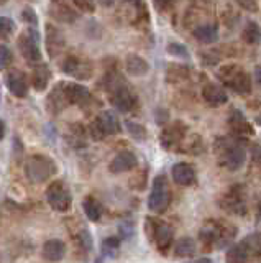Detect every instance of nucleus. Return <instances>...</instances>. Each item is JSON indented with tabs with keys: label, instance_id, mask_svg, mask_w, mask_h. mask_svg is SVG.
Listing matches in <instances>:
<instances>
[{
	"label": "nucleus",
	"instance_id": "nucleus-1",
	"mask_svg": "<svg viewBox=\"0 0 261 263\" xmlns=\"http://www.w3.org/2000/svg\"><path fill=\"white\" fill-rule=\"evenodd\" d=\"M159 142L166 152L197 155L204 150L202 138L197 134H194V132H189V128L181 122H174L163 128Z\"/></svg>",
	"mask_w": 261,
	"mask_h": 263
},
{
	"label": "nucleus",
	"instance_id": "nucleus-2",
	"mask_svg": "<svg viewBox=\"0 0 261 263\" xmlns=\"http://www.w3.org/2000/svg\"><path fill=\"white\" fill-rule=\"evenodd\" d=\"M236 235V229L224 220H207L200 227L199 240L206 250L210 249H224L225 245L230 243Z\"/></svg>",
	"mask_w": 261,
	"mask_h": 263
},
{
	"label": "nucleus",
	"instance_id": "nucleus-3",
	"mask_svg": "<svg viewBox=\"0 0 261 263\" xmlns=\"http://www.w3.org/2000/svg\"><path fill=\"white\" fill-rule=\"evenodd\" d=\"M215 155L224 168L236 171L247 161V148L240 138L220 137L215 142Z\"/></svg>",
	"mask_w": 261,
	"mask_h": 263
},
{
	"label": "nucleus",
	"instance_id": "nucleus-4",
	"mask_svg": "<svg viewBox=\"0 0 261 263\" xmlns=\"http://www.w3.org/2000/svg\"><path fill=\"white\" fill-rule=\"evenodd\" d=\"M58 173V164L51 156L43 153L30 155L25 161V175L33 184H43Z\"/></svg>",
	"mask_w": 261,
	"mask_h": 263
},
{
	"label": "nucleus",
	"instance_id": "nucleus-5",
	"mask_svg": "<svg viewBox=\"0 0 261 263\" xmlns=\"http://www.w3.org/2000/svg\"><path fill=\"white\" fill-rule=\"evenodd\" d=\"M217 78L222 81V84L227 89L233 90L236 94L247 96L251 92V87H253L251 76L238 64L222 66V68L217 71Z\"/></svg>",
	"mask_w": 261,
	"mask_h": 263
},
{
	"label": "nucleus",
	"instance_id": "nucleus-6",
	"mask_svg": "<svg viewBox=\"0 0 261 263\" xmlns=\"http://www.w3.org/2000/svg\"><path fill=\"white\" fill-rule=\"evenodd\" d=\"M145 234L148 240L156 247L161 253H168L173 249L174 234L166 222H163L156 217H146L145 219Z\"/></svg>",
	"mask_w": 261,
	"mask_h": 263
},
{
	"label": "nucleus",
	"instance_id": "nucleus-7",
	"mask_svg": "<svg viewBox=\"0 0 261 263\" xmlns=\"http://www.w3.org/2000/svg\"><path fill=\"white\" fill-rule=\"evenodd\" d=\"M218 205L222 211L235 216H245L248 211V196L243 184H233L220 196Z\"/></svg>",
	"mask_w": 261,
	"mask_h": 263
},
{
	"label": "nucleus",
	"instance_id": "nucleus-8",
	"mask_svg": "<svg viewBox=\"0 0 261 263\" xmlns=\"http://www.w3.org/2000/svg\"><path fill=\"white\" fill-rule=\"evenodd\" d=\"M107 94L110 104L122 114L138 110V107H140V99H138L135 90L127 84V81L120 82L117 87L109 90Z\"/></svg>",
	"mask_w": 261,
	"mask_h": 263
},
{
	"label": "nucleus",
	"instance_id": "nucleus-9",
	"mask_svg": "<svg viewBox=\"0 0 261 263\" xmlns=\"http://www.w3.org/2000/svg\"><path fill=\"white\" fill-rule=\"evenodd\" d=\"M171 204V189L166 175H158L153 179V186L148 196V209L154 214H163Z\"/></svg>",
	"mask_w": 261,
	"mask_h": 263
},
{
	"label": "nucleus",
	"instance_id": "nucleus-10",
	"mask_svg": "<svg viewBox=\"0 0 261 263\" xmlns=\"http://www.w3.org/2000/svg\"><path fill=\"white\" fill-rule=\"evenodd\" d=\"M46 202L50 204V208L54 209L56 212H68L72 205V194L66 183L61 179H56L45 191Z\"/></svg>",
	"mask_w": 261,
	"mask_h": 263
},
{
	"label": "nucleus",
	"instance_id": "nucleus-11",
	"mask_svg": "<svg viewBox=\"0 0 261 263\" xmlns=\"http://www.w3.org/2000/svg\"><path fill=\"white\" fill-rule=\"evenodd\" d=\"M61 71L72 79L87 81L94 76V64L84 56L69 54L64 58V61L61 64Z\"/></svg>",
	"mask_w": 261,
	"mask_h": 263
},
{
	"label": "nucleus",
	"instance_id": "nucleus-12",
	"mask_svg": "<svg viewBox=\"0 0 261 263\" xmlns=\"http://www.w3.org/2000/svg\"><path fill=\"white\" fill-rule=\"evenodd\" d=\"M18 49L22 56L28 63H39L42 61V49H39V33L36 27H28L27 31H23L18 36Z\"/></svg>",
	"mask_w": 261,
	"mask_h": 263
},
{
	"label": "nucleus",
	"instance_id": "nucleus-13",
	"mask_svg": "<svg viewBox=\"0 0 261 263\" xmlns=\"http://www.w3.org/2000/svg\"><path fill=\"white\" fill-rule=\"evenodd\" d=\"M69 104L71 102H69L68 94H66V82H58L46 97L48 112L53 114V115H58L66 109Z\"/></svg>",
	"mask_w": 261,
	"mask_h": 263
},
{
	"label": "nucleus",
	"instance_id": "nucleus-14",
	"mask_svg": "<svg viewBox=\"0 0 261 263\" xmlns=\"http://www.w3.org/2000/svg\"><path fill=\"white\" fill-rule=\"evenodd\" d=\"M48 10L54 20L61 23H74L79 18L77 10L71 4H68V0H50Z\"/></svg>",
	"mask_w": 261,
	"mask_h": 263
},
{
	"label": "nucleus",
	"instance_id": "nucleus-15",
	"mask_svg": "<svg viewBox=\"0 0 261 263\" xmlns=\"http://www.w3.org/2000/svg\"><path fill=\"white\" fill-rule=\"evenodd\" d=\"M5 84L15 97H18V99L27 97L30 81H28V76L23 71H20V69L9 71L5 76Z\"/></svg>",
	"mask_w": 261,
	"mask_h": 263
},
{
	"label": "nucleus",
	"instance_id": "nucleus-16",
	"mask_svg": "<svg viewBox=\"0 0 261 263\" xmlns=\"http://www.w3.org/2000/svg\"><path fill=\"white\" fill-rule=\"evenodd\" d=\"M45 38H46V49L53 58L59 56L64 51V48H66V36H64V33L51 23H46Z\"/></svg>",
	"mask_w": 261,
	"mask_h": 263
},
{
	"label": "nucleus",
	"instance_id": "nucleus-17",
	"mask_svg": "<svg viewBox=\"0 0 261 263\" xmlns=\"http://www.w3.org/2000/svg\"><path fill=\"white\" fill-rule=\"evenodd\" d=\"M171 176H173V181L177 186H194L197 183V175H195V170L191 163H176L173 170H171Z\"/></svg>",
	"mask_w": 261,
	"mask_h": 263
},
{
	"label": "nucleus",
	"instance_id": "nucleus-18",
	"mask_svg": "<svg viewBox=\"0 0 261 263\" xmlns=\"http://www.w3.org/2000/svg\"><path fill=\"white\" fill-rule=\"evenodd\" d=\"M138 166V158L133 152L130 150H122L113 156V160L109 164V170L113 175H120V173H127L132 171Z\"/></svg>",
	"mask_w": 261,
	"mask_h": 263
},
{
	"label": "nucleus",
	"instance_id": "nucleus-19",
	"mask_svg": "<svg viewBox=\"0 0 261 263\" xmlns=\"http://www.w3.org/2000/svg\"><path fill=\"white\" fill-rule=\"evenodd\" d=\"M228 128L236 137H248L255 134V128H253L250 120L238 109H233L228 115Z\"/></svg>",
	"mask_w": 261,
	"mask_h": 263
},
{
	"label": "nucleus",
	"instance_id": "nucleus-20",
	"mask_svg": "<svg viewBox=\"0 0 261 263\" xmlns=\"http://www.w3.org/2000/svg\"><path fill=\"white\" fill-rule=\"evenodd\" d=\"M200 94H202L204 101H206L210 107H220L228 102L227 90L222 86L215 84V82H207V84L202 87Z\"/></svg>",
	"mask_w": 261,
	"mask_h": 263
},
{
	"label": "nucleus",
	"instance_id": "nucleus-21",
	"mask_svg": "<svg viewBox=\"0 0 261 263\" xmlns=\"http://www.w3.org/2000/svg\"><path fill=\"white\" fill-rule=\"evenodd\" d=\"M51 76H53L51 69L46 63H35V68L30 74V82L35 90L43 92V90H46V87L50 86Z\"/></svg>",
	"mask_w": 261,
	"mask_h": 263
},
{
	"label": "nucleus",
	"instance_id": "nucleus-22",
	"mask_svg": "<svg viewBox=\"0 0 261 263\" xmlns=\"http://www.w3.org/2000/svg\"><path fill=\"white\" fill-rule=\"evenodd\" d=\"M192 36L204 45H212L218 41V27L217 23H199L192 28Z\"/></svg>",
	"mask_w": 261,
	"mask_h": 263
},
{
	"label": "nucleus",
	"instance_id": "nucleus-23",
	"mask_svg": "<svg viewBox=\"0 0 261 263\" xmlns=\"http://www.w3.org/2000/svg\"><path fill=\"white\" fill-rule=\"evenodd\" d=\"M66 255V243L59 238H50L42 247V257L46 261H61Z\"/></svg>",
	"mask_w": 261,
	"mask_h": 263
},
{
	"label": "nucleus",
	"instance_id": "nucleus-24",
	"mask_svg": "<svg viewBox=\"0 0 261 263\" xmlns=\"http://www.w3.org/2000/svg\"><path fill=\"white\" fill-rule=\"evenodd\" d=\"M95 120H97V123L101 125L102 132L105 134V137L120 134L122 123H120V120H118V117H117V114H115V112H112V110H102V112L95 117Z\"/></svg>",
	"mask_w": 261,
	"mask_h": 263
},
{
	"label": "nucleus",
	"instance_id": "nucleus-25",
	"mask_svg": "<svg viewBox=\"0 0 261 263\" xmlns=\"http://www.w3.org/2000/svg\"><path fill=\"white\" fill-rule=\"evenodd\" d=\"M66 94L69 102L76 105H87L92 99L91 90L77 82H66Z\"/></svg>",
	"mask_w": 261,
	"mask_h": 263
},
{
	"label": "nucleus",
	"instance_id": "nucleus-26",
	"mask_svg": "<svg viewBox=\"0 0 261 263\" xmlns=\"http://www.w3.org/2000/svg\"><path fill=\"white\" fill-rule=\"evenodd\" d=\"M125 69L130 76L142 78V76H146V74L150 72V63L138 54H128L125 58Z\"/></svg>",
	"mask_w": 261,
	"mask_h": 263
},
{
	"label": "nucleus",
	"instance_id": "nucleus-27",
	"mask_svg": "<svg viewBox=\"0 0 261 263\" xmlns=\"http://www.w3.org/2000/svg\"><path fill=\"white\" fill-rule=\"evenodd\" d=\"M240 245L247 252L248 258H261V232L248 234L245 238H242Z\"/></svg>",
	"mask_w": 261,
	"mask_h": 263
},
{
	"label": "nucleus",
	"instance_id": "nucleus-28",
	"mask_svg": "<svg viewBox=\"0 0 261 263\" xmlns=\"http://www.w3.org/2000/svg\"><path fill=\"white\" fill-rule=\"evenodd\" d=\"M173 252L179 258H191L195 255V252H197V243H195V240L191 237H183L174 243Z\"/></svg>",
	"mask_w": 261,
	"mask_h": 263
},
{
	"label": "nucleus",
	"instance_id": "nucleus-29",
	"mask_svg": "<svg viewBox=\"0 0 261 263\" xmlns=\"http://www.w3.org/2000/svg\"><path fill=\"white\" fill-rule=\"evenodd\" d=\"M83 211L86 214V217L91 222H99L102 219L104 214V208L102 204L95 199L94 196H86L83 201Z\"/></svg>",
	"mask_w": 261,
	"mask_h": 263
},
{
	"label": "nucleus",
	"instance_id": "nucleus-30",
	"mask_svg": "<svg viewBox=\"0 0 261 263\" xmlns=\"http://www.w3.org/2000/svg\"><path fill=\"white\" fill-rule=\"evenodd\" d=\"M242 40L248 45H259L261 43V27L256 22H247L242 31Z\"/></svg>",
	"mask_w": 261,
	"mask_h": 263
},
{
	"label": "nucleus",
	"instance_id": "nucleus-31",
	"mask_svg": "<svg viewBox=\"0 0 261 263\" xmlns=\"http://www.w3.org/2000/svg\"><path fill=\"white\" fill-rule=\"evenodd\" d=\"M125 127H127V132L130 134V137L136 140V142H145L146 140V135L148 134H146V128L142 125V123H138L135 120H127Z\"/></svg>",
	"mask_w": 261,
	"mask_h": 263
},
{
	"label": "nucleus",
	"instance_id": "nucleus-32",
	"mask_svg": "<svg viewBox=\"0 0 261 263\" xmlns=\"http://www.w3.org/2000/svg\"><path fill=\"white\" fill-rule=\"evenodd\" d=\"M225 258H227V261H230V263H242V261H248L250 260L247 252H245V249L240 243L232 245L230 249H228Z\"/></svg>",
	"mask_w": 261,
	"mask_h": 263
},
{
	"label": "nucleus",
	"instance_id": "nucleus-33",
	"mask_svg": "<svg viewBox=\"0 0 261 263\" xmlns=\"http://www.w3.org/2000/svg\"><path fill=\"white\" fill-rule=\"evenodd\" d=\"M13 31H15V22L9 18V16H0V41L12 36Z\"/></svg>",
	"mask_w": 261,
	"mask_h": 263
},
{
	"label": "nucleus",
	"instance_id": "nucleus-34",
	"mask_svg": "<svg viewBox=\"0 0 261 263\" xmlns=\"http://www.w3.org/2000/svg\"><path fill=\"white\" fill-rule=\"evenodd\" d=\"M187 74H189V69L184 68V66H177V64L169 66V69H168V81L169 82H173V79L174 81L176 79L184 81L187 78Z\"/></svg>",
	"mask_w": 261,
	"mask_h": 263
},
{
	"label": "nucleus",
	"instance_id": "nucleus-35",
	"mask_svg": "<svg viewBox=\"0 0 261 263\" xmlns=\"http://www.w3.org/2000/svg\"><path fill=\"white\" fill-rule=\"evenodd\" d=\"M13 63V53L9 46L0 45V69H7L10 68Z\"/></svg>",
	"mask_w": 261,
	"mask_h": 263
},
{
	"label": "nucleus",
	"instance_id": "nucleus-36",
	"mask_svg": "<svg viewBox=\"0 0 261 263\" xmlns=\"http://www.w3.org/2000/svg\"><path fill=\"white\" fill-rule=\"evenodd\" d=\"M166 51L173 56H177V58H187L189 53H187V48L181 43H177V41H171V43L166 46Z\"/></svg>",
	"mask_w": 261,
	"mask_h": 263
},
{
	"label": "nucleus",
	"instance_id": "nucleus-37",
	"mask_svg": "<svg viewBox=\"0 0 261 263\" xmlns=\"http://www.w3.org/2000/svg\"><path fill=\"white\" fill-rule=\"evenodd\" d=\"M87 134H89V137H91L94 142H101V140H104L105 138V134L102 132V128H101V125L97 123V120L94 119L91 123H89V127H87Z\"/></svg>",
	"mask_w": 261,
	"mask_h": 263
},
{
	"label": "nucleus",
	"instance_id": "nucleus-38",
	"mask_svg": "<svg viewBox=\"0 0 261 263\" xmlns=\"http://www.w3.org/2000/svg\"><path fill=\"white\" fill-rule=\"evenodd\" d=\"M77 242H79V245L83 247L86 252H91L92 250V235H91V232H89V230H86V229L81 230L79 235H77Z\"/></svg>",
	"mask_w": 261,
	"mask_h": 263
},
{
	"label": "nucleus",
	"instance_id": "nucleus-39",
	"mask_svg": "<svg viewBox=\"0 0 261 263\" xmlns=\"http://www.w3.org/2000/svg\"><path fill=\"white\" fill-rule=\"evenodd\" d=\"M120 247V238L118 237H107L102 242V250L104 253H115Z\"/></svg>",
	"mask_w": 261,
	"mask_h": 263
},
{
	"label": "nucleus",
	"instance_id": "nucleus-40",
	"mask_svg": "<svg viewBox=\"0 0 261 263\" xmlns=\"http://www.w3.org/2000/svg\"><path fill=\"white\" fill-rule=\"evenodd\" d=\"M71 2L76 8H79L81 12H86V13H94L95 12V2H94V0H71Z\"/></svg>",
	"mask_w": 261,
	"mask_h": 263
},
{
	"label": "nucleus",
	"instance_id": "nucleus-41",
	"mask_svg": "<svg viewBox=\"0 0 261 263\" xmlns=\"http://www.w3.org/2000/svg\"><path fill=\"white\" fill-rule=\"evenodd\" d=\"M22 18H23V22L28 23V27H36V25H38L36 12L31 7H25V8H23V10H22Z\"/></svg>",
	"mask_w": 261,
	"mask_h": 263
},
{
	"label": "nucleus",
	"instance_id": "nucleus-42",
	"mask_svg": "<svg viewBox=\"0 0 261 263\" xmlns=\"http://www.w3.org/2000/svg\"><path fill=\"white\" fill-rule=\"evenodd\" d=\"M233 2L240 8H243V10H247L250 13H256L258 8H259L258 0H233Z\"/></svg>",
	"mask_w": 261,
	"mask_h": 263
},
{
	"label": "nucleus",
	"instance_id": "nucleus-43",
	"mask_svg": "<svg viewBox=\"0 0 261 263\" xmlns=\"http://www.w3.org/2000/svg\"><path fill=\"white\" fill-rule=\"evenodd\" d=\"M251 160L255 164L261 168V143H253L251 145Z\"/></svg>",
	"mask_w": 261,
	"mask_h": 263
},
{
	"label": "nucleus",
	"instance_id": "nucleus-44",
	"mask_svg": "<svg viewBox=\"0 0 261 263\" xmlns=\"http://www.w3.org/2000/svg\"><path fill=\"white\" fill-rule=\"evenodd\" d=\"M154 5H156L158 10H166V8L173 7V4L176 2V0H153Z\"/></svg>",
	"mask_w": 261,
	"mask_h": 263
},
{
	"label": "nucleus",
	"instance_id": "nucleus-45",
	"mask_svg": "<svg viewBox=\"0 0 261 263\" xmlns=\"http://www.w3.org/2000/svg\"><path fill=\"white\" fill-rule=\"evenodd\" d=\"M253 79L256 81V84L261 86V66H256L255 71H253Z\"/></svg>",
	"mask_w": 261,
	"mask_h": 263
},
{
	"label": "nucleus",
	"instance_id": "nucleus-46",
	"mask_svg": "<svg viewBox=\"0 0 261 263\" xmlns=\"http://www.w3.org/2000/svg\"><path fill=\"white\" fill-rule=\"evenodd\" d=\"M115 2H117V0H99V4L102 7H112Z\"/></svg>",
	"mask_w": 261,
	"mask_h": 263
},
{
	"label": "nucleus",
	"instance_id": "nucleus-47",
	"mask_svg": "<svg viewBox=\"0 0 261 263\" xmlns=\"http://www.w3.org/2000/svg\"><path fill=\"white\" fill-rule=\"evenodd\" d=\"M4 137H5V123L0 119V140H4Z\"/></svg>",
	"mask_w": 261,
	"mask_h": 263
},
{
	"label": "nucleus",
	"instance_id": "nucleus-48",
	"mask_svg": "<svg viewBox=\"0 0 261 263\" xmlns=\"http://www.w3.org/2000/svg\"><path fill=\"white\" fill-rule=\"evenodd\" d=\"M256 224L261 226V201L258 204V212H256Z\"/></svg>",
	"mask_w": 261,
	"mask_h": 263
},
{
	"label": "nucleus",
	"instance_id": "nucleus-49",
	"mask_svg": "<svg viewBox=\"0 0 261 263\" xmlns=\"http://www.w3.org/2000/svg\"><path fill=\"white\" fill-rule=\"evenodd\" d=\"M127 2H128V4H133V5L136 7V5H140V4L143 2V0H127Z\"/></svg>",
	"mask_w": 261,
	"mask_h": 263
},
{
	"label": "nucleus",
	"instance_id": "nucleus-50",
	"mask_svg": "<svg viewBox=\"0 0 261 263\" xmlns=\"http://www.w3.org/2000/svg\"><path fill=\"white\" fill-rule=\"evenodd\" d=\"M256 123H258V125H261V114L256 117Z\"/></svg>",
	"mask_w": 261,
	"mask_h": 263
},
{
	"label": "nucleus",
	"instance_id": "nucleus-51",
	"mask_svg": "<svg viewBox=\"0 0 261 263\" xmlns=\"http://www.w3.org/2000/svg\"><path fill=\"white\" fill-rule=\"evenodd\" d=\"M5 2H7V0H0V5H4Z\"/></svg>",
	"mask_w": 261,
	"mask_h": 263
}]
</instances>
